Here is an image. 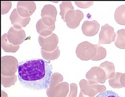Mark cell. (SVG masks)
Returning a JSON list of instances; mask_svg holds the SVG:
<instances>
[{"label":"cell","mask_w":125,"mask_h":97,"mask_svg":"<svg viewBox=\"0 0 125 97\" xmlns=\"http://www.w3.org/2000/svg\"><path fill=\"white\" fill-rule=\"evenodd\" d=\"M115 19L119 24L125 25V5H121L117 8L115 13Z\"/></svg>","instance_id":"18"},{"label":"cell","mask_w":125,"mask_h":97,"mask_svg":"<svg viewBox=\"0 0 125 97\" xmlns=\"http://www.w3.org/2000/svg\"><path fill=\"white\" fill-rule=\"evenodd\" d=\"M1 97H8L7 94L3 90L1 91Z\"/></svg>","instance_id":"32"},{"label":"cell","mask_w":125,"mask_h":97,"mask_svg":"<svg viewBox=\"0 0 125 97\" xmlns=\"http://www.w3.org/2000/svg\"><path fill=\"white\" fill-rule=\"evenodd\" d=\"M38 41L41 49L47 52H52L58 47L59 39L56 34L53 33L46 37L40 35Z\"/></svg>","instance_id":"8"},{"label":"cell","mask_w":125,"mask_h":97,"mask_svg":"<svg viewBox=\"0 0 125 97\" xmlns=\"http://www.w3.org/2000/svg\"><path fill=\"white\" fill-rule=\"evenodd\" d=\"M81 91L85 95L89 97H95L98 93L105 92L106 88L105 86L99 84H90L88 81L82 79L79 83Z\"/></svg>","instance_id":"4"},{"label":"cell","mask_w":125,"mask_h":97,"mask_svg":"<svg viewBox=\"0 0 125 97\" xmlns=\"http://www.w3.org/2000/svg\"><path fill=\"white\" fill-rule=\"evenodd\" d=\"M115 44L119 49H125V29H121L117 32Z\"/></svg>","instance_id":"19"},{"label":"cell","mask_w":125,"mask_h":97,"mask_svg":"<svg viewBox=\"0 0 125 97\" xmlns=\"http://www.w3.org/2000/svg\"><path fill=\"white\" fill-rule=\"evenodd\" d=\"M62 81H63V77L61 74L59 73L52 74L51 78L50 84L49 87H53L57 84L61 83Z\"/></svg>","instance_id":"25"},{"label":"cell","mask_w":125,"mask_h":97,"mask_svg":"<svg viewBox=\"0 0 125 97\" xmlns=\"http://www.w3.org/2000/svg\"><path fill=\"white\" fill-rule=\"evenodd\" d=\"M60 15L64 22H66V16L67 13L71 10H74V8L71 2H62L60 5Z\"/></svg>","instance_id":"21"},{"label":"cell","mask_w":125,"mask_h":97,"mask_svg":"<svg viewBox=\"0 0 125 97\" xmlns=\"http://www.w3.org/2000/svg\"><path fill=\"white\" fill-rule=\"evenodd\" d=\"M17 80V76L16 74L12 76H4L1 75V83L5 88L14 86Z\"/></svg>","instance_id":"22"},{"label":"cell","mask_w":125,"mask_h":97,"mask_svg":"<svg viewBox=\"0 0 125 97\" xmlns=\"http://www.w3.org/2000/svg\"><path fill=\"white\" fill-rule=\"evenodd\" d=\"M17 59L11 56H5L1 58V73L4 76H12L15 74L18 69Z\"/></svg>","instance_id":"3"},{"label":"cell","mask_w":125,"mask_h":97,"mask_svg":"<svg viewBox=\"0 0 125 97\" xmlns=\"http://www.w3.org/2000/svg\"><path fill=\"white\" fill-rule=\"evenodd\" d=\"M1 4V14L4 15L8 13L12 7V2H2Z\"/></svg>","instance_id":"26"},{"label":"cell","mask_w":125,"mask_h":97,"mask_svg":"<svg viewBox=\"0 0 125 97\" xmlns=\"http://www.w3.org/2000/svg\"><path fill=\"white\" fill-rule=\"evenodd\" d=\"M105 71L107 79H109L113 78L115 74L114 64L109 61H105L100 64L99 66Z\"/></svg>","instance_id":"17"},{"label":"cell","mask_w":125,"mask_h":97,"mask_svg":"<svg viewBox=\"0 0 125 97\" xmlns=\"http://www.w3.org/2000/svg\"><path fill=\"white\" fill-rule=\"evenodd\" d=\"M84 17V14L79 10L70 11L66 16V22L67 26L72 29H76L79 26Z\"/></svg>","instance_id":"11"},{"label":"cell","mask_w":125,"mask_h":97,"mask_svg":"<svg viewBox=\"0 0 125 97\" xmlns=\"http://www.w3.org/2000/svg\"><path fill=\"white\" fill-rule=\"evenodd\" d=\"M86 78L90 84H104L106 82V73L100 67H92L86 74Z\"/></svg>","instance_id":"6"},{"label":"cell","mask_w":125,"mask_h":97,"mask_svg":"<svg viewBox=\"0 0 125 97\" xmlns=\"http://www.w3.org/2000/svg\"><path fill=\"white\" fill-rule=\"evenodd\" d=\"M75 3L78 7L83 9L88 8L94 4L93 2H75Z\"/></svg>","instance_id":"29"},{"label":"cell","mask_w":125,"mask_h":97,"mask_svg":"<svg viewBox=\"0 0 125 97\" xmlns=\"http://www.w3.org/2000/svg\"><path fill=\"white\" fill-rule=\"evenodd\" d=\"M1 46L3 50L7 53H16L20 48V45L15 46L9 41L7 34H4L1 37Z\"/></svg>","instance_id":"16"},{"label":"cell","mask_w":125,"mask_h":97,"mask_svg":"<svg viewBox=\"0 0 125 97\" xmlns=\"http://www.w3.org/2000/svg\"><path fill=\"white\" fill-rule=\"evenodd\" d=\"M100 24L96 20L86 21L83 24L82 30L83 33L86 36L92 37L96 35L99 31Z\"/></svg>","instance_id":"13"},{"label":"cell","mask_w":125,"mask_h":97,"mask_svg":"<svg viewBox=\"0 0 125 97\" xmlns=\"http://www.w3.org/2000/svg\"><path fill=\"white\" fill-rule=\"evenodd\" d=\"M7 34L9 41L15 46L21 44L26 38L25 32L22 28L17 25L10 28Z\"/></svg>","instance_id":"5"},{"label":"cell","mask_w":125,"mask_h":97,"mask_svg":"<svg viewBox=\"0 0 125 97\" xmlns=\"http://www.w3.org/2000/svg\"><path fill=\"white\" fill-rule=\"evenodd\" d=\"M96 50L97 53L96 56L91 60L93 61H98L104 59L106 57L107 51L105 48H103L99 45H94Z\"/></svg>","instance_id":"24"},{"label":"cell","mask_w":125,"mask_h":97,"mask_svg":"<svg viewBox=\"0 0 125 97\" xmlns=\"http://www.w3.org/2000/svg\"><path fill=\"white\" fill-rule=\"evenodd\" d=\"M17 9L21 16L23 18H29L35 11L36 6L34 2H18Z\"/></svg>","instance_id":"12"},{"label":"cell","mask_w":125,"mask_h":97,"mask_svg":"<svg viewBox=\"0 0 125 97\" xmlns=\"http://www.w3.org/2000/svg\"><path fill=\"white\" fill-rule=\"evenodd\" d=\"M52 70L50 61L43 59L28 60L19 63L18 77L25 88L38 91L45 90L50 84Z\"/></svg>","instance_id":"1"},{"label":"cell","mask_w":125,"mask_h":97,"mask_svg":"<svg viewBox=\"0 0 125 97\" xmlns=\"http://www.w3.org/2000/svg\"><path fill=\"white\" fill-rule=\"evenodd\" d=\"M69 92V85L67 82H61L53 87L47 89L48 97H66Z\"/></svg>","instance_id":"10"},{"label":"cell","mask_w":125,"mask_h":97,"mask_svg":"<svg viewBox=\"0 0 125 97\" xmlns=\"http://www.w3.org/2000/svg\"><path fill=\"white\" fill-rule=\"evenodd\" d=\"M78 87L77 84L72 83L70 84V91L66 97H77Z\"/></svg>","instance_id":"27"},{"label":"cell","mask_w":125,"mask_h":97,"mask_svg":"<svg viewBox=\"0 0 125 97\" xmlns=\"http://www.w3.org/2000/svg\"><path fill=\"white\" fill-rule=\"evenodd\" d=\"M57 15V10L53 5H45L41 11L42 19L44 23L48 26L55 25Z\"/></svg>","instance_id":"7"},{"label":"cell","mask_w":125,"mask_h":97,"mask_svg":"<svg viewBox=\"0 0 125 97\" xmlns=\"http://www.w3.org/2000/svg\"><path fill=\"white\" fill-rule=\"evenodd\" d=\"M55 29V25L48 26L46 25L42 19H40L36 24V29L40 35L43 37H48L53 34V32Z\"/></svg>","instance_id":"15"},{"label":"cell","mask_w":125,"mask_h":97,"mask_svg":"<svg viewBox=\"0 0 125 97\" xmlns=\"http://www.w3.org/2000/svg\"><path fill=\"white\" fill-rule=\"evenodd\" d=\"M10 19L13 25H17L21 28L26 27L31 21L30 17L23 18L21 16L17 9H14L10 16Z\"/></svg>","instance_id":"14"},{"label":"cell","mask_w":125,"mask_h":97,"mask_svg":"<svg viewBox=\"0 0 125 97\" xmlns=\"http://www.w3.org/2000/svg\"><path fill=\"white\" fill-rule=\"evenodd\" d=\"M116 34L115 33L114 28L109 24H106L102 26L99 34V44H109L115 41Z\"/></svg>","instance_id":"9"},{"label":"cell","mask_w":125,"mask_h":97,"mask_svg":"<svg viewBox=\"0 0 125 97\" xmlns=\"http://www.w3.org/2000/svg\"><path fill=\"white\" fill-rule=\"evenodd\" d=\"M97 53V50L94 45L88 41H84L78 45L76 50V53L80 59L83 61L92 60Z\"/></svg>","instance_id":"2"},{"label":"cell","mask_w":125,"mask_h":97,"mask_svg":"<svg viewBox=\"0 0 125 97\" xmlns=\"http://www.w3.org/2000/svg\"><path fill=\"white\" fill-rule=\"evenodd\" d=\"M79 97H89L88 96H86L84 94H83V93L81 91L79 96Z\"/></svg>","instance_id":"31"},{"label":"cell","mask_w":125,"mask_h":97,"mask_svg":"<svg viewBox=\"0 0 125 97\" xmlns=\"http://www.w3.org/2000/svg\"><path fill=\"white\" fill-rule=\"evenodd\" d=\"M41 54L42 57L46 61L55 60L58 59L60 55V51L58 47L55 50L52 52H47L41 49Z\"/></svg>","instance_id":"20"},{"label":"cell","mask_w":125,"mask_h":97,"mask_svg":"<svg viewBox=\"0 0 125 97\" xmlns=\"http://www.w3.org/2000/svg\"><path fill=\"white\" fill-rule=\"evenodd\" d=\"M122 75V73L119 72L115 73V76L109 79V83L111 87L114 89H121L123 87L120 82V77Z\"/></svg>","instance_id":"23"},{"label":"cell","mask_w":125,"mask_h":97,"mask_svg":"<svg viewBox=\"0 0 125 97\" xmlns=\"http://www.w3.org/2000/svg\"><path fill=\"white\" fill-rule=\"evenodd\" d=\"M120 82L123 87L125 88V73L122 74L120 77Z\"/></svg>","instance_id":"30"},{"label":"cell","mask_w":125,"mask_h":97,"mask_svg":"<svg viewBox=\"0 0 125 97\" xmlns=\"http://www.w3.org/2000/svg\"><path fill=\"white\" fill-rule=\"evenodd\" d=\"M96 97H121L118 94L113 91H107L105 92L100 93Z\"/></svg>","instance_id":"28"}]
</instances>
